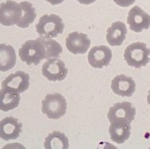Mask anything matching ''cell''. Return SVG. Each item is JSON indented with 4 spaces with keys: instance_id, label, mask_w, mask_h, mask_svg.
<instances>
[{
    "instance_id": "obj_16",
    "label": "cell",
    "mask_w": 150,
    "mask_h": 149,
    "mask_svg": "<svg viewBox=\"0 0 150 149\" xmlns=\"http://www.w3.org/2000/svg\"><path fill=\"white\" fill-rule=\"evenodd\" d=\"M127 28L124 23L115 22L107 29L106 40L110 46H119L122 45L126 37Z\"/></svg>"
},
{
    "instance_id": "obj_8",
    "label": "cell",
    "mask_w": 150,
    "mask_h": 149,
    "mask_svg": "<svg viewBox=\"0 0 150 149\" xmlns=\"http://www.w3.org/2000/svg\"><path fill=\"white\" fill-rule=\"evenodd\" d=\"M127 23L131 30L139 33L150 27V15L140 6H133L128 14Z\"/></svg>"
},
{
    "instance_id": "obj_15",
    "label": "cell",
    "mask_w": 150,
    "mask_h": 149,
    "mask_svg": "<svg viewBox=\"0 0 150 149\" xmlns=\"http://www.w3.org/2000/svg\"><path fill=\"white\" fill-rule=\"evenodd\" d=\"M3 86H8L15 89L20 93H24L29 89L30 76L23 71H17L15 73L10 74L2 82Z\"/></svg>"
},
{
    "instance_id": "obj_23",
    "label": "cell",
    "mask_w": 150,
    "mask_h": 149,
    "mask_svg": "<svg viewBox=\"0 0 150 149\" xmlns=\"http://www.w3.org/2000/svg\"><path fill=\"white\" fill-rule=\"evenodd\" d=\"M78 3H81V4H85V5H89L91 3H94L96 0H77Z\"/></svg>"
},
{
    "instance_id": "obj_2",
    "label": "cell",
    "mask_w": 150,
    "mask_h": 149,
    "mask_svg": "<svg viewBox=\"0 0 150 149\" xmlns=\"http://www.w3.org/2000/svg\"><path fill=\"white\" fill-rule=\"evenodd\" d=\"M36 31L39 36L45 38H54L63 33L65 24L57 14H44L36 25Z\"/></svg>"
},
{
    "instance_id": "obj_6",
    "label": "cell",
    "mask_w": 150,
    "mask_h": 149,
    "mask_svg": "<svg viewBox=\"0 0 150 149\" xmlns=\"http://www.w3.org/2000/svg\"><path fill=\"white\" fill-rule=\"evenodd\" d=\"M42 73L50 81H62L67 78L68 69L63 61L59 58H50L42 65Z\"/></svg>"
},
{
    "instance_id": "obj_21",
    "label": "cell",
    "mask_w": 150,
    "mask_h": 149,
    "mask_svg": "<svg viewBox=\"0 0 150 149\" xmlns=\"http://www.w3.org/2000/svg\"><path fill=\"white\" fill-rule=\"evenodd\" d=\"M136 0H113V2L121 7H128L135 3Z\"/></svg>"
},
{
    "instance_id": "obj_24",
    "label": "cell",
    "mask_w": 150,
    "mask_h": 149,
    "mask_svg": "<svg viewBox=\"0 0 150 149\" xmlns=\"http://www.w3.org/2000/svg\"><path fill=\"white\" fill-rule=\"evenodd\" d=\"M147 102L148 104L150 105V90L149 91V94H148V97H147Z\"/></svg>"
},
{
    "instance_id": "obj_14",
    "label": "cell",
    "mask_w": 150,
    "mask_h": 149,
    "mask_svg": "<svg viewBox=\"0 0 150 149\" xmlns=\"http://www.w3.org/2000/svg\"><path fill=\"white\" fill-rule=\"evenodd\" d=\"M136 109L129 101L116 103L112 107H110L107 117L110 122L115 118H125L130 122L135 119Z\"/></svg>"
},
{
    "instance_id": "obj_5",
    "label": "cell",
    "mask_w": 150,
    "mask_h": 149,
    "mask_svg": "<svg viewBox=\"0 0 150 149\" xmlns=\"http://www.w3.org/2000/svg\"><path fill=\"white\" fill-rule=\"evenodd\" d=\"M23 17V8L20 3L8 0L0 5V23L3 26L17 25Z\"/></svg>"
},
{
    "instance_id": "obj_11",
    "label": "cell",
    "mask_w": 150,
    "mask_h": 149,
    "mask_svg": "<svg viewBox=\"0 0 150 149\" xmlns=\"http://www.w3.org/2000/svg\"><path fill=\"white\" fill-rule=\"evenodd\" d=\"M23 124L18 119L7 117L0 122V137L3 141H14L19 137Z\"/></svg>"
},
{
    "instance_id": "obj_3",
    "label": "cell",
    "mask_w": 150,
    "mask_h": 149,
    "mask_svg": "<svg viewBox=\"0 0 150 149\" xmlns=\"http://www.w3.org/2000/svg\"><path fill=\"white\" fill-rule=\"evenodd\" d=\"M124 58L129 66L142 68L150 61V49L144 42L132 43L125 49Z\"/></svg>"
},
{
    "instance_id": "obj_20",
    "label": "cell",
    "mask_w": 150,
    "mask_h": 149,
    "mask_svg": "<svg viewBox=\"0 0 150 149\" xmlns=\"http://www.w3.org/2000/svg\"><path fill=\"white\" fill-rule=\"evenodd\" d=\"M41 37V40L43 42L46 49V60H49L51 57H58L62 53L63 49L60 44L57 41L52 38H45Z\"/></svg>"
},
{
    "instance_id": "obj_1",
    "label": "cell",
    "mask_w": 150,
    "mask_h": 149,
    "mask_svg": "<svg viewBox=\"0 0 150 149\" xmlns=\"http://www.w3.org/2000/svg\"><path fill=\"white\" fill-rule=\"evenodd\" d=\"M18 55L23 62H26L29 66L32 64L37 66L42 61L46 59V46H44L40 37L35 40H28L21 46Z\"/></svg>"
},
{
    "instance_id": "obj_18",
    "label": "cell",
    "mask_w": 150,
    "mask_h": 149,
    "mask_svg": "<svg viewBox=\"0 0 150 149\" xmlns=\"http://www.w3.org/2000/svg\"><path fill=\"white\" fill-rule=\"evenodd\" d=\"M69 147L67 136L58 131H54L49 134L44 142V148L46 149H68Z\"/></svg>"
},
{
    "instance_id": "obj_9",
    "label": "cell",
    "mask_w": 150,
    "mask_h": 149,
    "mask_svg": "<svg viewBox=\"0 0 150 149\" xmlns=\"http://www.w3.org/2000/svg\"><path fill=\"white\" fill-rule=\"evenodd\" d=\"M91 41L86 34L74 31L70 33L66 38L67 49L74 54H83L90 48Z\"/></svg>"
},
{
    "instance_id": "obj_19",
    "label": "cell",
    "mask_w": 150,
    "mask_h": 149,
    "mask_svg": "<svg viewBox=\"0 0 150 149\" xmlns=\"http://www.w3.org/2000/svg\"><path fill=\"white\" fill-rule=\"evenodd\" d=\"M20 5L23 8V17L17 26L20 28H26L35 22L37 14L35 13V8L31 3L23 1L20 3Z\"/></svg>"
},
{
    "instance_id": "obj_4",
    "label": "cell",
    "mask_w": 150,
    "mask_h": 149,
    "mask_svg": "<svg viewBox=\"0 0 150 149\" xmlns=\"http://www.w3.org/2000/svg\"><path fill=\"white\" fill-rule=\"evenodd\" d=\"M67 109V100L60 93L47 94L42 101V111L49 119H60L66 114Z\"/></svg>"
},
{
    "instance_id": "obj_7",
    "label": "cell",
    "mask_w": 150,
    "mask_h": 149,
    "mask_svg": "<svg viewBox=\"0 0 150 149\" xmlns=\"http://www.w3.org/2000/svg\"><path fill=\"white\" fill-rule=\"evenodd\" d=\"M131 122L125 118H115L110 121V139L117 143H124L130 136Z\"/></svg>"
},
{
    "instance_id": "obj_22",
    "label": "cell",
    "mask_w": 150,
    "mask_h": 149,
    "mask_svg": "<svg viewBox=\"0 0 150 149\" xmlns=\"http://www.w3.org/2000/svg\"><path fill=\"white\" fill-rule=\"evenodd\" d=\"M46 2L50 3L51 5L54 6V5H58V4H61L64 2V0H45Z\"/></svg>"
},
{
    "instance_id": "obj_12",
    "label": "cell",
    "mask_w": 150,
    "mask_h": 149,
    "mask_svg": "<svg viewBox=\"0 0 150 149\" xmlns=\"http://www.w3.org/2000/svg\"><path fill=\"white\" fill-rule=\"evenodd\" d=\"M111 89L116 95L129 97L136 90V83L131 77L125 74L116 76L111 82Z\"/></svg>"
},
{
    "instance_id": "obj_13",
    "label": "cell",
    "mask_w": 150,
    "mask_h": 149,
    "mask_svg": "<svg viewBox=\"0 0 150 149\" xmlns=\"http://www.w3.org/2000/svg\"><path fill=\"white\" fill-rule=\"evenodd\" d=\"M20 93L8 86H3L0 91V109L3 112L16 109L20 102Z\"/></svg>"
},
{
    "instance_id": "obj_10",
    "label": "cell",
    "mask_w": 150,
    "mask_h": 149,
    "mask_svg": "<svg viewBox=\"0 0 150 149\" xmlns=\"http://www.w3.org/2000/svg\"><path fill=\"white\" fill-rule=\"evenodd\" d=\"M112 57V51L108 46H94L89 52L88 61L93 68L102 69L105 66H109Z\"/></svg>"
},
{
    "instance_id": "obj_17",
    "label": "cell",
    "mask_w": 150,
    "mask_h": 149,
    "mask_svg": "<svg viewBox=\"0 0 150 149\" xmlns=\"http://www.w3.org/2000/svg\"><path fill=\"white\" fill-rule=\"evenodd\" d=\"M16 64L15 49L10 45H0V70L6 72L11 69Z\"/></svg>"
}]
</instances>
